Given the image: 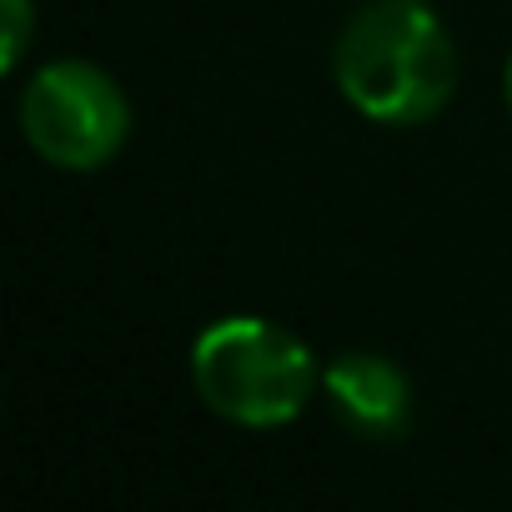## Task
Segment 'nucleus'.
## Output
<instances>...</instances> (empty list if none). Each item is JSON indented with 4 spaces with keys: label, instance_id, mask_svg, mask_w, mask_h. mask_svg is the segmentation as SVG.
Listing matches in <instances>:
<instances>
[{
    "label": "nucleus",
    "instance_id": "5",
    "mask_svg": "<svg viewBox=\"0 0 512 512\" xmlns=\"http://www.w3.org/2000/svg\"><path fill=\"white\" fill-rule=\"evenodd\" d=\"M6 11V31H0V66L16 71L31 51V36H36V6L31 0H0Z\"/></svg>",
    "mask_w": 512,
    "mask_h": 512
},
{
    "label": "nucleus",
    "instance_id": "2",
    "mask_svg": "<svg viewBox=\"0 0 512 512\" xmlns=\"http://www.w3.org/2000/svg\"><path fill=\"white\" fill-rule=\"evenodd\" d=\"M191 387L206 412L246 432L292 427L322 392L312 347L267 317H216L191 342Z\"/></svg>",
    "mask_w": 512,
    "mask_h": 512
},
{
    "label": "nucleus",
    "instance_id": "6",
    "mask_svg": "<svg viewBox=\"0 0 512 512\" xmlns=\"http://www.w3.org/2000/svg\"><path fill=\"white\" fill-rule=\"evenodd\" d=\"M502 96H507V111H512V56H507V71H502Z\"/></svg>",
    "mask_w": 512,
    "mask_h": 512
},
{
    "label": "nucleus",
    "instance_id": "4",
    "mask_svg": "<svg viewBox=\"0 0 512 512\" xmlns=\"http://www.w3.org/2000/svg\"><path fill=\"white\" fill-rule=\"evenodd\" d=\"M322 402L357 442H397L412 427V377L382 352H337L322 367Z\"/></svg>",
    "mask_w": 512,
    "mask_h": 512
},
{
    "label": "nucleus",
    "instance_id": "1",
    "mask_svg": "<svg viewBox=\"0 0 512 512\" xmlns=\"http://www.w3.org/2000/svg\"><path fill=\"white\" fill-rule=\"evenodd\" d=\"M342 101L377 126H427L457 91V46L427 0H367L337 36Z\"/></svg>",
    "mask_w": 512,
    "mask_h": 512
},
{
    "label": "nucleus",
    "instance_id": "3",
    "mask_svg": "<svg viewBox=\"0 0 512 512\" xmlns=\"http://www.w3.org/2000/svg\"><path fill=\"white\" fill-rule=\"evenodd\" d=\"M21 136L61 171H101L131 136V101L96 61H46L21 91Z\"/></svg>",
    "mask_w": 512,
    "mask_h": 512
}]
</instances>
